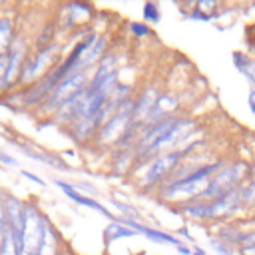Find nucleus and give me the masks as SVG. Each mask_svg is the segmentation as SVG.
I'll return each mask as SVG.
<instances>
[{
    "label": "nucleus",
    "instance_id": "f03ea898",
    "mask_svg": "<svg viewBox=\"0 0 255 255\" xmlns=\"http://www.w3.org/2000/svg\"><path fill=\"white\" fill-rule=\"evenodd\" d=\"M249 179V163L243 159H233L229 163H225L207 183V187L199 193L197 199L201 201H213L217 197L227 195L229 191L237 189L239 185H243Z\"/></svg>",
    "mask_w": 255,
    "mask_h": 255
},
{
    "label": "nucleus",
    "instance_id": "f257e3e1",
    "mask_svg": "<svg viewBox=\"0 0 255 255\" xmlns=\"http://www.w3.org/2000/svg\"><path fill=\"white\" fill-rule=\"evenodd\" d=\"M181 153L177 149H167L161 151L153 157H149L147 161L135 163L133 167L139 169V175L135 177L137 187L141 189H153V187H161L165 183V179L171 175V171L181 163Z\"/></svg>",
    "mask_w": 255,
    "mask_h": 255
},
{
    "label": "nucleus",
    "instance_id": "ddd939ff",
    "mask_svg": "<svg viewBox=\"0 0 255 255\" xmlns=\"http://www.w3.org/2000/svg\"><path fill=\"white\" fill-rule=\"evenodd\" d=\"M217 8V2H213V0H199L197 4H195V10H199L201 14H205V16H213V10Z\"/></svg>",
    "mask_w": 255,
    "mask_h": 255
},
{
    "label": "nucleus",
    "instance_id": "0eeeda50",
    "mask_svg": "<svg viewBox=\"0 0 255 255\" xmlns=\"http://www.w3.org/2000/svg\"><path fill=\"white\" fill-rule=\"evenodd\" d=\"M241 235H243V229H241V225H237V223L223 221V223H219V225L215 227V237H217L219 241L231 245V247H239Z\"/></svg>",
    "mask_w": 255,
    "mask_h": 255
},
{
    "label": "nucleus",
    "instance_id": "4468645a",
    "mask_svg": "<svg viewBox=\"0 0 255 255\" xmlns=\"http://www.w3.org/2000/svg\"><path fill=\"white\" fill-rule=\"evenodd\" d=\"M129 32H131L133 36H137V38L151 34V30H149V26H147L145 22H131V24H129Z\"/></svg>",
    "mask_w": 255,
    "mask_h": 255
},
{
    "label": "nucleus",
    "instance_id": "2eb2a0df",
    "mask_svg": "<svg viewBox=\"0 0 255 255\" xmlns=\"http://www.w3.org/2000/svg\"><path fill=\"white\" fill-rule=\"evenodd\" d=\"M239 255H255V245H243V247H239Z\"/></svg>",
    "mask_w": 255,
    "mask_h": 255
},
{
    "label": "nucleus",
    "instance_id": "6e6552de",
    "mask_svg": "<svg viewBox=\"0 0 255 255\" xmlns=\"http://www.w3.org/2000/svg\"><path fill=\"white\" fill-rule=\"evenodd\" d=\"M137 235L133 229H129L128 225L120 223V221H110V225L104 229V241L106 243H114L118 239H124V237H133Z\"/></svg>",
    "mask_w": 255,
    "mask_h": 255
},
{
    "label": "nucleus",
    "instance_id": "4be33fe9",
    "mask_svg": "<svg viewBox=\"0 0 255 255\" xmlns=\"http://www.w3.org/2000/svg\"><path fill=\"white\" fill-rule=\"evenodd\" d=\"M249 32H253L251 36H255V24H251V28H249Z\"/></svg>",
    "mask_w": 255,
    "mask_h": 255
},
{
    "label": "nucleus",
    "instance_id": "aec40b11",
    "mask_svg": "<svg viewBox=\"0 0 255 255\" xmlns=\"http://www.w3.org/2000/svg\"><path fill=\"white\" fill-rule=\"evenodd\" d=\"M191 255H207V253H205V249H201V247L193 245V247H191Z\"/></svg>",
    "mask_w": 255,
    "mask_h": 255
},
{
    "label": "nucleus",
    "instance_id": "1a4fd4ad",
    "mask_svg": "<svg viewBox=\"0 0 255 255\" xmlns=\"http://www.w3.org/2000/svg\"><path fill=\"white\" fill-rule=\"evenodd\" d=\"M233 60H235L237 70H239L245 78H249V82H251L253 88H255V60L249 58V56L243 54V52H235V54H233Z\"/></svg>",
    "mask_w": 255,
    "mask_h": 255
},
{
    "label": "nucleus",
    "instance_id": "a211bd4d",
    "mask_svg": "<svg viewBox=\"0 0 255 255\" xmlns=\"http://www.w3.org/2000/svg\"><path fill=\"white\" fill-rule=\"evenodd\" d=\"M0 159H2V163H8V165H16V159H14V157H10V155H6V153H0Z\"/></svg>",
    "mask_w": 255,
    "mask_h": 255
},
{
    "label": "nucleus",
    "instance_id": "9b49d317",
    "mask_svg": "<svg viewBox=\"0 0 255 255\" xmlns=\"http://www.w3.org/2000/svg\"><path fill=\"white\" fill-rule=\"evenodd\" d=\"M141 16H143L145 22H159L161 10H159V6L155 2H145L143 8H141Z\"/></svg>",
    "mask_w": 255,
    "mask_h": 255
},
{
    "label": "nucleus",
    "instance_id": "6ab92c4d",
    "mask_svg": "<svg viewBox=\"0 0 255 255\" xmlns=\"http://www.w3.org/2000/svg\"><path fill=\"white\" fill-rule=\"evenodd\" d=\"M177 251H179L181 255H191V247H185L183 243H179V245H177Z\"/></svg>",
    "mask_w": 255,
    "mask_h": 255
},
{
    "label": "nucleus",
    "instance_id": "f8f14e48",
    "mask_svg": "<svg viewBox=\"0 0 255 255\" xmlns=\"http://www.w3.org/2000/svg\"><path fill=\"white\" fill-rule=\"evenodd\" d=\"M209 245H211V249H213L215 253H219V255H233V253H235V249H233L231 245L219 241L217 237H213V239L209 241Z\"/></svg>",
    "mask_w": 255,
    "mask_h": 255
},
{
    "label": "nucleus",
    "instance_id": "dca6fc26",
    "mask_svg": "<svg viewBox=\"0 0 255 255\" xmlns=\"http://www.w3.org/2000/svg\"><path fill=\"white\" fill-rule=\"evenodd\" d=\"M22 175H24V177H28V179H32V181H34V183H38V185H44V181H42L38 175L30 173V171H22Z\"/></svg>",
    "mask_w": 255,
    "mask_h": 255
},
{
    "label": "nucleus",
    "instance_id": "20e7f679",
    "mask_svg": "<svg viewBox=\"0 0 255 255\" xmlns=\"http://www.w3.org/2000/svg\"><path fill=\"white\" fill-rule=\"evenodd\" d=\"M56 52H58V46L52 44V46H46V48L38 50V52L34 54V58L26 60V62L22 64V70H20V78H22V82H24V80H32V78H36L44 68H50L48 64H52Z\"/></svg>",
    "mask_w": 255,
    "mask_h": 255
},
{
    "label": "nucleus",
    "instance_id": "412c9836",
    "mask_svg": "<svg viewBox=\"0 0 255 255\" xmlns=\"http://www.w3.org/2000/svg\"><path fill=\"white\" fill-rule=\"evenodd\" d=\"M249 179H255V159L249 163Z\"/></svg>",
    "mask_w": 255,
    "mask_h": 255
},
{
    "label": "nucleus",
    "instance_id": "f3484780",
    "mask_svg": "<svg viewBox=\"0 0 255 255\" xmlns=\"http://www.w3.org/2000/svg\"><path fill=\"white\" fill-rule=\"evenodd\" d=\"M247 104H249V110H251L253 116H255V88L249 92V100H247Z\"/></svg>",
    "mask_w": 255,
    "mask_h": 255
},
{
    "label": "nucleus",
    "instance_id": "39448f33",
    "mask_svg": "<svg viewBox=\"0 0 255 255\" xmlns=\"http://www.w3.org/2000/svg\"><path fill=\"white\" fill-rule=\"evenodd\" d=\"M159 98V90L155 86H149L145 88L137 98H135V104H133V118H135V124H143L147 120V116L151 114L155 102Z\"/></svg>",
    "mask_w": 255,
    "mask_h": 255
},
{
    "label": "nucleus",
    "instance_id": "7ed1b4c3",
    "mask_svg": "<svg viewBox=\"0 0 255 255\" xmlns=\"http://www.w3.org/2000/svg\"><path fill=\"white\" fill-rule=\"evenodd\" d=\"M88 84H90V80H88V72H86V70H76V72H72L70 76H66V78L52 90V94H50V96L46 98V102H44V108L56 112L60 104H64L68 98L76 96L78 92L86 90Z\"/></svg>",
    "mask_w": 255,
    "mask_h": 255
},
{
    "label": "nucleus",
    "instance_id": "423d86ee",
    "mask_svg": "<svg viewBox=\"0 0 255 255\" xmlns=\"http://www.w3.org/2000/svg\"><path fill=\"white\" fill-rule=\"evenodd\" d=\"M179 213H183L185 217H189L191 221H211V209H209V201H201V199H191L185 203H177Z\"/></svg>",
    "mask_w": 255,
    "mask_h": 255
},
{
    "label": "nucleus",
    "instance_id": "9d476101",
    "mask_svg": "<svg viewBox=\"0 0 255 255\" xmlns=\"http://www.w3.org/2000/svg\"><path fill=\"white\" fill-rule=\"evenodd\" d=\"M243 207L245 209L255 207V179H247L243 183Z\"/></svg>",
    "mask_w": 255,
    "mask_h": 255
}]
</instances>
